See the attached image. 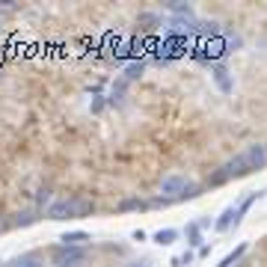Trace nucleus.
Masks as SVG:
<instances>
[{"mask_svg": "<svg viewBox=\"0 0 267 267\" xmlns=\"http://www.w3.org/2000/svg\"><path fill=\"white\" fill-rule=\"evenodd\" d=\"M92 211V202L86 199H57L48 208V217L51 220H71V217H83Z\"/></svg>", "mask_w": 267, "mask_h": 267, "instance_id": "1", "label": "nucleus"}, {"mask_svg": "<svg viewBox=\"0 0 267 267\" xmlns=\"http://www.w3.org/2000/svg\"><path fill=\"white\" fill-rule=\"evenodd\" d=\"M83 261H86V249H80V246H60L54 252L57 267H80Z\"/></svg>", "mask_w": 267, "mask_h": 267, "instance_id": "2", "label": "nucleus"}, {"mask_svg": "<svg viewBox=\"0 0 267 267\" xmlns=\"http://www.w3.org/2000/svg\"><path fill=\"white\" fill-rule=\"evenodd\" d=\"M184 190H187L184 175L172 172V175H164V178H161V193H164V196H184Z\"/></svg>", "mask_w": 267, "mask_h": 267, "instance_id": "3", "label": "nucleus"}, {"mask_svg": "<svg viewBox=\"0 0 267 267\" xmlns=\"http://www.w3.org/2000/svg\"><path fill=\"white\" fill-rule=\"evenodd\" d=\"M243 164H246V172H249V169H261L267 164V149L258 146V143L249 146V149L243 152Z\"/></svg>", "mask_w": 267, "mask_h": 267, "instance_id": "4", "label": "nucleus"}, {"mask_svg": "<svg viewBox=\"0 0 267 267\" xmlns=\"http://www.w3.org/2000/svg\"><path fill=\"white\" fill-rule=\"evenodd\" d=\"M246 172V164H243V155H237L234 161H229L226 167H223V172L214 178V181H226V178H232V175H243Z\"/></svg>", "mask_w": 267, "mask_h": 267, "instance_id": "5", "label": "nucleus"}, {"mask_svg": "<svg viewBox=\"0 0 267 267\" xmlns=\"http://www.w3.org/2000/svg\"><path fill=\"white\" fill-rule=\"evenodd\" d=\"M234 220H237V211H234V208H226V211L220 214V220L214 223V229H217V232H226V229H232Z\"/></svg>", "mask_w": 267, "mask_h": 267, "instance_id": "6", "label": "nucleus"}, {"mask_svg": "<svg viewBox=\"0 0 267 267\" xmlns=\"http://www.w3.org/2000/svg\"><path fill=\"white\" fill-rule=\"evenodd\" d=\"M60 240H63V246H80L83 240H89V234L86 232H66Z\"/></svg>", "mask_w": 267, "mask_h": 267, "instance_id": "7", "label": "nucleus"}, {"mask_svg": "<svg viewBox=\"0 0 267 267\" xmlns=\"http://www.w3.org/2000/svg\"><path fill=\"white\" fill-rule=\"evenodd\" d=\"M243 252H246V243H240L234 252H229V255H226V258H223V261H220L217 267H237V261L243 258Z\"/></svg>", "mask_w": 267, "mask_h": 267, "instance_id": "8", "label": "nucleus"}, {"mask_svg": "<svg viewBox=\"0 0 267 267\" xmlns=\"http://www.w3.org/2000/svg\"><path fill=\"white\" fill-rule=\"evenodd\" d=\"M175 237H178V232H175V229H161V232L155 234V240H158L161 246H169V243H175Z\"/></svg>", "mask_w": 267, "mask_h": 267, "instance_id": "9", "label": "nucleus"}, {"mask_svg": "<svg viewBox=\"0 0 267 267\" xmlns=\"http://www.w3.org/2000/svg\"><path fill=\"white\" fill-rule=\"evenodd\" d=\"M214 77H217V83H220V89H223V92H229V89H232V83H229V71H226V68H217V71H214Z\"/></svg>", "mask_w": 267, "mask_h": 267, "instance_id": "10", "label": "nucleus"}, {"mask_svg": "<svg viewBox=\"0 0 267 267\" xmlns=\"http://www.w3.org/2000/svg\"><path fill=\"white\" fill-rule=\"evenodd\" d=\"M119 208H122V211H134V208H140V211H143V208H146V202H143V199H125Z\"/></svg>", "mask_w": 267, "mask_h": 267, "instance_id": "11", "label": "nucleus"}, {"mask_svg": "<svg viewBox=\"0 0 267 267\" xmlns=\"http://www.w3.org/2000/svg\"><path fill=\"white\" fill-rule=\"evenodd\" d=\"M187 237H190V243H193V246L199 243V226H196V223H193V226H187Z\"/></svg>", "mask_w": 267, "mask_h": 267, "instance_id": "12", "label": "nucleus"}, {"mask_svg": "<svg viewBox=\"0 0 267 267\" xmlns=\"http://www.w3.org/2000/svg\"><path fill=\"white\" fill-rule=\"evenodd\" d=\"M125 74H128V77H140V74H143V63H134V66H128V68H125Z\"/></svg>", "mask_w": 267, "mask_h": 267, "instance_id": "13", "label": "nucleus"}, {"mask_svg": "<svg viewBox=\"0 0 267 267\" xmlns=\"http://www.w3.org/2000/svg\"><path fill=\"white\" fill-rule=\"evenodd\" d=\"M12 267H42V264H39L36 258H21V261H15Z\"/></svg>", "mask_w": 267, "mask_h": 267, "instance_id": "14", "label": "nucleus"}, {"mask_svg": "<svg viewBox=\"0 0 267 267\" xmlns=\"http://www.w3.org/2000/svg\"><path fill=\"white\" fill-rule=\"evenodd\" d=\"M0 229H3V220H0Z\"/></svg>", "mask_w": 267, "mask_h": 267, "instance_id": "15", "label": "nucleus"}]
</instances>
